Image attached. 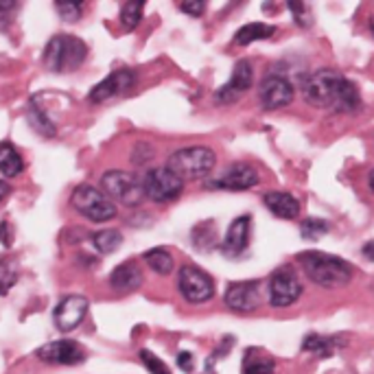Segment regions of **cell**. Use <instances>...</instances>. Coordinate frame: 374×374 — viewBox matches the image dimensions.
Returning a JSON list of instances; mask_svg holds the SVG:
<instances>
[{
  "instance_id": "1",
  "label": "cell",
  "mask_w": 374,
  "mask_h": 374,
  "mask_svg": "<svg viewBox=\"0 0 374 374\" xmlns=\"http://www.w3.org/2000/svg\"><path fill=\"white\" fill-rule=\"evenodd\" d=\"M302 92L306 103H311L313 108L339 112V114H353L361 106V97L357 86L344 77L337 70L322 68L308 75L304 79Z\"/></svg>"
},
{
  "instance_id": "2",
  "label": "cell",
  "mask_w": 374,
  "mask_h": 374,
  "mask_svg": "<svg viewBox=\"0 0 374 374\" xmlns=\"http://www.w3.org/2000/svg\"><path fill=\"white\" fill-rule=\"evenodd\" d=\"M298 261L304 269L306 278L317 287L339 289L353 280V267L344 259H339V256L317 252V250H306L298 254Z\"/></svg>"
},
{
  "instance_id": "3",
  "label": "cell",
  "mask_w": 374,
  "mask_h": 374,
  "mask_svg": "<svg viewBox=\"0 0 374 374\" xmlns=\"http://www.w3.org/2000/svg\"><path fill=\"white\" fill-rule=\"evenodd\" d=\"M88 57V44L77 35L57 33L44 46V66L50 72H72Z\"/></svg>"
},
{
  "instance_id": "4",
  "label": "cell",
  "mask_w": 374,
  "mask_h": 374,
  "mask_svg": "<svg viewBox=\"0 0 374 374\" xmlns=\"http://www.w3.org/2000/svg\"><path fill=\"white\" fill-rule=\"evenodd\" d=\"M217 164V153L210 147H184L173 151L166 160V169L175 173L182 182L186 179H204Z\"/></svg>"
},
{
  "instance_id": "5",
  "label": "cell",
  "mask_w": 374,
  "mask_h": 374,
  "mask_svg": "<svg viewBox=\"0 0 374 374\" xmlns=\"http://www.w3.org/2000/svg\"><path fill=\"white\" fill-rule=\"evenodd\" d=\"M70 206L81 217L90 219V222H95V224L112 222V219L119 215L116 204L106 195V193H101L99 188L90 186V184H81L72 190Z\"/></svg>"
},
{
  "instance_id": "6",
  "label": "cell",
  "mask_w": 374,
  "mask_h": 374,
  "mask_svg": "<svg viewBox=\"0 0 374 374\" xmlns=\"http://www.w3.org/2000/svg\"><path fill=\"white\" fill-rule=\"evenodd\" d=\"M101 188L103 193L121 206H138L145 199V190H143V179L130 171H121V169H112L101 175Z\"/></svg>"
},
{
  "instance_id": "7",
  "label": "cell",
  "mask_w": 374,
  "mask_h": 374,
  "mask_svg": "<svg viewBox=\"0 0 374 374\" xmlns=\"http://www.w3.org/2000/svg\"><path fill=\"white\" fill-rule=\"evenodd\" d=\"M302 295V280L291 265H282L269 276V302L276 308L295 304Z\"/></svg>"
},
{
  "instance_id": "8",
  "label": "cell",
  "mask_w": 374,
  "mask_h": 374,
  "mask_svg": "<svg viewBox=\"0 0 374 374\" xmlns=\"http://www.w3.org/2000/svg\"><path fill=\"white\" fill-rule=\"evenodd\" d=\"M143 190L145 197L156 204H169L175 201L184 190V182L175 173H171L166 166H158L143 175Z\"/></svg>"
},
{
  "instance_id": "9",
  "label": "cell",
  "mask_w": 374,
  "mask_h": 374,
  "mask_svg": "<svg viewBox=\"0 0 374 374\" xmlns=\"http://www.w3.org/2000/svg\"><path fill=\"white\" fill-rule=\"evenodd\" d=\"M177 289L188 304H204L215 298L213 278L195 265H182L177 274Z\"/></svg>"
},
{
  "instance_id": "10",
  "label": "cell",
  "mask_w": 374,
  "mask_h": 374,
  "mask_svg": "<svg viewBox=\"0 0 374 374\" xmlns=\"http://www.w3.org/2000/svg\"><path fill=\"white\" fill-rule=\"evenodd\" d=\"M35 357L50 366H79L86 361V348L75 339H55L37 348Z\"/></svg>"
},
{
  "instance_id": "11",
  "label": "cell",
  "mask_w": 374,
  "mask_h": 374,
  "mask_svg": "<svg viewBox=\"0 0 374 374\" xmlns=\"http://www.w3.org/2000/svg\"><path fill=\"white\" fill-rule=\"evenodd\" d=\"M252 81H254V66L250 59H239L235 63V70H232L228 83H224L222 88L217 90L215 95V101L217 103H235L239 101L248 90L252 88Z\"/></svg>"
},
{
  "instance_id": "12",
  "label": "cell",
  "mask_w": 374,
  "mask_h": 374,
  "mask_svg": "<svg viewBox=\"0 0 374 374\" xmlns=\"http://www.w3.org/2000/svg\"><path fill=\"white\" fill-rule=\"evenodd\" d=\"M88 308H90V302H88L86 295H79V293L63 295V298L59 300V304L55 306V311H53L55 326H57L61 333L75 331V328L83 322Z\"/></svg>"
},
{
  "instance_id": "13",
  "label": "cell",
  "mask_w": 374,
  "mask_h": 374,
  "mask_svg": "<svg viewBox=\"0 0 374 374\" xmlns=\"http://www.w3.org/2000/svg\"><path fill=\"white\" fill-rule=\"evenodd\" d=\"M224 300L232 311L252 313L261 306V282H256V280L232 282V285L226 289Z\"/></svg>"
},
{
  "instance_id": "14",
  "label": "cell",
  "mask_w": 374,
  "mask_h": 374,
  "mask_svg": "<svg viewBox=\"0 0 374 374\" xmlns=\"http://www.w3.org/2000/svg\"><path fill=\"white\" fill-rule=\"evenodd\" d=\"M136 83V72L130 68H119V70H112L106 79L99 81L92 90H90V103H103V101H110L114 97H121L125 95L127 90Z\"/></svg>"
},
{
  "instance_id": "15",
  "label": "cell",
  "mask_w": 374,
  "mask_h": 374,
  "mask_svg": "<svg viewBox=\"0 0 374 374\" xmlns=\"http://www.w3.org/2000/svg\"><path fill=\"white\" fill-rule=\"evenodd\" d=\"M293 95H295V90L291 86V81L280 75H267L259 88V99L265 110H280V108L289 106L293 101Z\"/></svg>"
},
{
  "instance_id": "16",
  "label": "cell",
  "mask_w": 374,
  "mask_h": 374,
  "mask_svg": "<svg viewBox=\"0 0 374 374\" xmlns=\"http://www.w3.org/2000/svg\"><path fill=\"white\" fill-rule=\"evenodd\" d=\"M259 184V173L248 162H235L228 169L208 182L210 188H224V190H248Z\"/></svg>"
},
{
  "instance_id": "17",
  "label": "cell",
  "mask_w": 374,
  "mask_h": 374,
  "mask_svg": "<svg viewBox=\"0 0 374 374\" xmlns=\"http://www.w3.org/2000/svg\"><path fill=\"white\" fill-rule=\"evenodd\" d=\"M250 230H252V217L243 215L237 217L235 222L230 224L224 243H222V252L230 259H237V256L245 254L250 248Z\"/></svg>"
},
{
  "instance_id": "18",
  "label": "cell",
  "mask_w": 374,
  "mask_h": 374,
  "mask_svg": "<svg viewBox=\"0 0 374 374\" xmlns=\"http://www.w3.org/2000/svg\"><path fill=\"white\" fill-rule=\"evenodd\" d=\"M110 287L116 293H134L136 289L143 287V269L136 261H125L121 265H116L110 274Z\"/></svg>"
},
{
  "instance_id": "19",
  "label": "cell",
  "mask_w": 374,
  "mask_h": 374,
  "mask_svg": "<svg viewBox=\"0 0 374 374\" xmlns=\"http://www.w3.org/2000/svg\"><path fill=\"white\" fill-rule=\"evenodd\" d=\"M263 204L269 208V213L276 215L278 219H295L300 215V201L295 199L291 193L285 190H272L263 195Z\"/></svg>"
},
{
  "instance_id": "20",
  "label": "cell",
  "mask_w": 374,
  "mask_h": 374,
  "mask_svg": "<svg viewBox=\"0 0 374 374\" xmlns=\"http://www.w3.org/2000/svg\"><path fill=\"white\" fill-rule=\"evenodd\" d=\"M27 121L31 125V130L37 132L40 136H44V138H55L57 136L55 121L50 119V114L40 106V99H37V97H33L29 101V106H27Z\"/></svg>"
},
{
  "instance_id": "21",
  "label": "cell",
  "mask_w": 374,
  "mask_h": 374,
  "mask_svg": "<svg viewBox=\"0 0 374 374\" xmlns=\"http://www.w3.org/2000/svg\"><path fill=\"white\" fill-rule=\"evenodd\" d=\"M276 33L274 24H265V22H250L241 27L235 35V44L239 46H248L252 42H259V40H269Z\"/></svg>"
},
{
  "instance_id": "22",
  "label": "cell",
  "mask_w": 374,
  "mask_h": 374,
  "mask_svg": "<svg viewBox=\"0 0 374 374\" xmlns=\"http://www.w3.org/2000/svg\"><path fill=\"white\" fill-rule=\"evenodd\" d=\"M24 171V160L20 151L11 143H0V175L16 177Z\"/></svg>"
},
{
  "instance_id": "23",
  "label": "cell",
  "mask_w": 374,
  "mask_h": 374,
  "mask_svg": "<svg viewBox=\"0 0 374 374\" xmlns=\"http://www.w3.org/2000/svg\"><path fill=\"white\" fill-rule=\"evenodd\" d=\"M143 261H145L158 276H169V274L173 272V267H175L173 254H171L169 250H164V248L147 250V252L143 254Z\"/></svg>"
},
{
  "instance_id": "24",
  "label": "cell",
  "mask_w": 374,
  "mask_h": 374,
  "mask_svg": "<svg viewBox=\"0 0 374 374\" xmlns=\"http://www.w3.org/2000/svg\"><path fill=\"white\" fill-rule=\"evenodd\" d=\"M339 346V337H324V335L311 333L308 337L302 342V351L311 353L315 357H331Z\"/></svg>"
},
{
  "instance_id": "25",
  "label": "cell",
  "mask_w": 374,
  "mask_h": 374,
  "mask_svg": "<svg viewBox=\"0 0 374 374\" xmlns=\"http://www.w3.org/2000/svg\"><path fill=\"white\" fill-rule=\"evenodd\" d=\"M121 243H123V235L119 230H99L92 235V248L99 252V254H112L121 248Z\"/></svg>"
},
{
  "instance_id": "26",
  "label": "cell",
  "mask_w": 374,
  "mask_h": 374,
  "mask_svg": "<svg viewBox=\"0 0 374 374\" xmlns=\"http://www.w3.org/2000/svg\"><path fill=\"white\" fill-rule=\"evenodd\" d=\"M18 282V265L9 256H0V295H7Z\"/></svg>"
},
{
  "instance_id": "27",
  "label": "cell",
  "mask_w": 374,
  "mask_h": 374,
  "mask_svg": "<svg viewBox=\"0 0 374 374\" xmlns=\"http://www.w3.org/2000/svg\"><path fill=\"white\" fill-rule=\"evenodd\" d=\"M145 14V3H138V0H130L121 7V24L125 31H134Z\"/></svg>"
},
{
  "instance_id": "28",
  "label": "cell",
  "mask_w": 374,
  "mask_h": 374,
  "mask_svg": "<svg viewBox=\"0 0 374 374\" xmlns=\"http://www.w3.org/2000/svg\"><path fill=\"white\" fill-rule=\"evenodd\" d=\"M326 232H328V224L322 222V219H315V217L304 219L302 226H300V235L306 241H317V239L324 237Z\"/></svg>"
},
{
  "instance_id": "29",
  "label": "cell",
  "mask_w": 374,
  "mask_h": 374,
  "mask_svg": "<svg viewBox=\"0 0 374 374\" xmlns=\"http://www.w3.org/2000/svg\"><path fill=\"white\" fill-rule=\"evenodd\" d=\"M55 9L61 20L66 22H77L83 14V3H72V0H59L55 3Z\"/></svg>"
},
{
  "instance_id": "30",
  "label": "cell",
  "mask_w": 374,
  "mask_h": 374,
  "mask_svg": "<svg viewBox=\"0 0 374 374\" xmlns=\"http://www.w3.org/2000/svg\"><path fill=\"white\" fill-rule=\"evenodd\" d=\"M140 361H143V366L147 368V372L149 374H171V370H169V366L164 364V361L160 359V357H156L151 351H147V348H143L140 351Z\"/></svg>"
},
{
  "instance_id": "31",
  "label": "cell",
  "mask_w": 374,
  "mask_h": 374,
  "mask_svg": "<svg viewBox=\"0 0 374 374\" xmlns=\"http://www.w3.org/2000/svg\"><path fill=\"white\" fill-rule=\"evenodd\" d=\"M243 374H274V361L269 359H256L245 366Z\"/></svg>"
},
{
  "instance_id": "32",
  "label": "cell",
  "mask_w": 374,
  "mask_h": 374,
  "mask_svg": "<svg viewBox=\"0 0 374 374\" xmlns=\"http://www.w3.org/2000/svg\"><path fill=\"white\" fill-rule=\"evenodd\" d=\"M153 158V147L147 143H138L132 151V162L134 164H145Z\"/></svg>"
},
{
  "instance_id": "33",
  "label": "cell",
  "mask_w": 374,
  "mask_h": 374,
  "mask_svg": "<svg viewBox=\"0 0 374 374\" xmlns=\"http://www.w3.org/2000/svg\"><path fill=\"white\" fill-rule=\"evenodd\" d=\"M18 11V3H9V0H0V29H5L9 20H11V14Z\"/></svg>"
},
{
  "instance_id": "34",
  "label": "cell",
  "mask_w": 374,
  "mask_h": 374,
  "mask_svg": "<svg viewBox=\"0 0 374 374\" xmlns=\"http://www.w3.org/2000/svg\"><path fill=\"white\" fill-rule=\"evenodd\" d=\"M206 5L199 3V0H195V3H179V11H184V14L193 16V18H199L204 14Z\"/></svg>"
},
{
  "instance_id": "35",
  "label": "cell",
  "mask_w": 374,
  "mask_h": 374,
  "mask_svg": "<svg viewBox=\"0 0 374 374\" xmlns=\"http://www.w3.org/2000/svg\"><path fill=\"white\" fill-rule=\"evenodd\" d=\"M0 243H3L5 248H11V243H14V228H11L9 222L0 224Z\"/></svg>"
},
{
  "instance_id": "36",
  "label": "cell",
  "mask_w": 374,
  "mask_h": 374,
  "mask_svg": "<svg viewBox=\"0 0 374 374\" xmlns=\"http://www.w3.org/2000/svg\"><path fill=\"white\" fill-rule=\"evenodd\" d=\"M177 366L182 368L184 372H190L193 370V355L190 353H179L177 355Z\"/></svg>"
},
{
  "instance_id": "37",
  "label": "cell",
  "mask_w": 374,
  "mask_h": 374,
  "mask_svg": "<svg viewBox=\"0 0 374 374\" xmlns=\"http://www.w3.org/2000/svg\"><path fill=\"white\" fill-rule=\"evenodd\" d=\"M9 193H11V186L5 182V179H0V201H3L9 195Z\"/></svg>"
},
{
  "instance_id": "38",
  "label": "cell",
  "mask_w": 374,
  "mask_h": 374,
  "mask_svg": "<svg viewBox=\"0 0 374 374\" xmlns=\"http://www.w3.org/2000/svg\"><path fill=\"white\" fill-rule=\"evenodd\" d=\"M364 254H366V259L374 261V241L366 245V248H364Z\"/></svg>"
},
{
  "instance_id": "39",
  "label": "cell",
  "mask_w": 374,
  "mask_h": 374,
  "mask_svg": "<svg viewBox=\"0 0 374 374\" xmlns=\"http://www.w3.org/2000/svg\"><path fill=\"white\" fill-rule=\"evenodd\" d=\"M368 188H370V193L374 195V169L368 173Z\"/></svg>"
}]
</instances>
